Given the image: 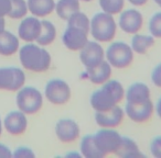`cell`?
<instances>
[{
  "instance_id": "7",
  "label": "cell",
  "mask_w": 161,
  "mask_h": 158,
  "mask_svg": "<svg viewBox=\"0 0 161 158\" xmlns=\"http://www.w3.org/2000/svg\"><path fill=\"white\" fill-rule=\"evenodd\" d=\"M93 136L97 148L104 157L112 154L115 155L123 138V136L115 129H104V127H101V130L93 134Z\"/></svg>"
},
{
  "instance_id": "37",
  "label": "cell",
  "mask_w": 161,
  "mask_h": 158,
  "mask_svg": "<svg viewBox=\"0 0 161 158\" xmlns=\"http://www.w3.org/2000/svg\"><path fill=\"white\" fill-rule=\"evenodd\" d=\"M5 25H6L5 18H3V17H0V32L5 31Z\"/></svg>"
},
{
  "instance_id": "13",
  "label": "cell",
  "mask_w": 161,
  "mask_h": 158,
  "mask_svg": "<svg viewBox=\"0 0 161 158\" xmlns=\"http://www.w3.org/2000/svg\"><path fill=\"white\" fill-rule=\"evenodd\" d=\"M55 135L61 143H73L80 135V125L72 119H61L55 125Z\"/></svg>"
},
{
  "instance_id": "40",
  "label": "cell",
  "mask_w": 161,
  "mask_h": 158,
  "mask_svg": "<svg viewBox=\"0 0 161 158\" xmlns=\"http://www.w3.org/2000/svg\"><path fill=\"white\" fill-rule=\"evenodd\" d=\"M1 132H3V123H1V120H0V135H1Z\"/></svg>"
},
{
  "instance_id": "12",
  "label": "cell",
  "mask_w": 161,
  "mask_h": 158,
  "mask_svg": "<svg viewBox=\"0 0 161 158\" xmlns=\"http://www.w3.org/2000/svg\"><path fill=\"white\" fill-rule=\"evenodd\" d=\"M143 25V16L139 10L137 9H127L123 10L119 13L118 27L121 31L127 34L139 33Z\"/></svg>"
},
{
  "instance_id": "16",
  "label": "cell",
  "mask_w": 161,
  "mask_h": 158,
  "mask_svg": "<svg viewBox=\"0 0 161 158\" xmlns=\"http://www.w3.org/2000/svg\"><path fill=\"white\" fill-rule=\"evenodd\" d=\"M25 115L27 114L21 112L20 110L10 112L3 121V125L8 133L11 135H21L25 133L28 127V120Z\"/></svg>"
},
{
  "instance_id": "2",
  "label": "cell",
  "mask_w": 161,
  "mask_h": 158,
  "mask_svg": "<svg viewBox=\"0 0 161 158\" xmlns=\"http://www.w3.org/2000/svg\"><path fill=\"white\" fill-rule=\"evenodd\" d=\"M19 58L23 68L33 73H44L49 70L52 63L51 55L44 46L33 43H29L21 47Z\"/></svg>"
},
{
  "instance_id": "9",
  "label": "cell",
  "mask_w": 161,
  "mask_h": 158,
  "mask_svg": "<svg viewBox=\"0 0 161 158\" xmlns=\"http://www.w3.org/2000/svg\"><path fill=\"white\" fill-rule=\"evenodd\" d=\"M80 60L85 69L93 68L105 60V51L99 42L88 41L80 51Z\"/></svg>"
},
{
  "instance_id": "23",
  "label": "cell",
  "mask_w": 161,
  "mask_h": 158,
  "mask_svg": "<svg viewBox=\"0 0 161 158\" xmlns=\"http://www.w3.org/2000/svg\"><path fill=\"white\" fill-rule=\"evenodd\" d=\"M19 49V38L8 31L0 32V55L10 56Z\"/></svg>"
},
{
  "instance_id": "21",
  "label": "cell",
  "mask_w": 161,
  "mask_h": 158,
  "mask_svg": "<svg viewBox=\"0 0 161 158\" xmlns=\"http://www.w3.org/2000/svg\"><path fill=\"white\" fill-rule=\"evenodd\" d=\"M58 18L63 21H67L74 13L80 11V0H58L55 3V10Z\"/></svg>"
},
{
  "instance_id": "17",
  "label": "cell",
  "mask_w": 161,
  "mask_h": 158,
  "mask_svg": "<svg viewBox=\"0 0 161 158\" xmlns=\"http://www.w3.org/2000/svg\"><path fill=\"white\" fill-rule=\"evenodd\" d=\"M112 69L113 67L109 65L107 60H104L99 65L93 67V68L86 69V76H87L88 80L92 84L97 86H101L108 81L112 77Z\"/></svg>"
},
{
  "instance_id": "30",
  "label": "cell",
  "mask_w": 161,
  "mask_h": 158,
  "mask_svg": "<svg viewBox=\"0 0 161 158\" xmlns=\"http://www.w3.org/2000/svg\"><path fill=\"white\" fill-rule=\"evenodd\" d=\"M150 153L154 158H161V135L154 137L150 143Z\"/></svg>"
},
{
  "instance_id": "20",
  "label": "cell",
  "mask_w": 161,
  "mask_h": 158,
  "mask_svg": "<svg viewBox=\"0 0 161 158\" xmlns=\"http://www.w3.org/2000/svg\"><path fill=\"white\" fill-rule=\"evenodd\" d=\"M28 10L36 18H44L55 10L54 0H27Z\"/></svg>"
},
{
  "instance_id": "22",
  "label": "cell",
  "mask_w": 161,
  "mask_h": 158,
  "mask_svg": "<svg viewBox=\"0 0 161 158\" xmlns=\"http://www.w3.org/2000/svg\"><path fill=\"white\" fill-rule=\"evenodd\" d=\"M154 43H156V38H154L151 34L136 33L132 35L130 46H131L135 54L143 55V54H146L152 46H153Z\"/></svg>"
},
{
  "instance_id": "11",
  "label": "cell",
  "mask_w": 161,
  "mask_h": 158,
  "mask_svg": "<svg viewBox=\"0 0 161 158\" xmlns=\"http://www.w3.org/2000/svg\"><path fill=\"white\" fill-rule=\"evenodd\" d=\"M154 104L151 99L137 103H126L125 114L135 123H145L151 119Z\"/></svg>"
},
{
  "instance_id": "38",
  "label": "cell",
  "mask_w": 161,
  "mask_h": 158,
  "mask_svg": "<svg viewBox=\"0 0 161 158\" xmlns=\"http://www.w3.org/2000/svg\"><path fill=\"white\" fill-rule=\"evenodd\" d=\"M66 157L69 158H73V157H76V158H80L82 157V155H80V153H69L66 155Z\"/></svg>"
},
{
  "instance_id": "32",
  "label": "cell",
  "mask_w": 161,
  "mask_h": 158,
  "mask_svg": "<svg viewBox=\"0 0 161 158\" xmlns=\"http://www.w3.org/2000/svg\"><path fill=\"white\" fill-rule=\"evenodd\" d=\"M151 81L157 88H161V63L157 65L151 71Z\"/></svg>"
},
{
  "instance_id": "25",
  "label": "cell",
  "mask_w": 161,
  "mask_h": 158,
  "mask_svg": "<svg viewBox=\"0 0 161 158\" xmlns=\"http://www.w3.org/2000/svg\"><path fill=\"white\" fill-rule=\"evenodd\" d=\"M41 23H42V29L36 43L40 46H49L56 38V33H58L56 28L51 21L43 20L41 21Z\"/></svg>"
},
{
  "instance_id": "24",
  "label": "cell",
  "mask_w": 161,
  "mask_h": 158,
  "mask_svg": "<svg viewBox=\"0 0 161 158\" xmlns=\"http://www.w3.org/2000/svg\"><path fill=\"white\" fill-rule=\"evenodd\" d=\"M80 153L84 158H104L97 148L93 134H88L82 138L80 144Z\"/></svg>"
},
{
  "instance_id": "5",
  "label": "cell",
  "mask_w": 161,
  "mask_h": 158,
  "mask_svg": "<svg viewBox=\"0 0 161 158\" xmlns=\"http://www.w3.org/2000/svg\"><path fill=\"white\" fill-rule=\"evenodd\" d=\"M17 105L25 114H34L43 105V96L34 87H22L17 94Z\"/></svg>"
},
{
  "instance_id": "31",
  "label": "cell",
  "mask_w": 161,
  "mask_h": 158,
  "mask_svg": "<svg viewBox=\"0 0 161 158\" xmlns=\"http://www.w3.org/2000/svg\"><path fill=\"white\" fill-rule=\"evenodd\" d=\"M12 157L14 158H34L36 157V154L32 151V149L28 148V147H18L16 149L14 154H12Z\"/></svg>"
},
{
  "instance_id": "35",
  "label": "cell",
  "mask_w": 161,
  "mask_h": 158,
  "mask_svg": "<svg viewBox=\"0 0 161 158\" xmlns=\"http://www.w3.org/2000/svg\"><path fill=\"white\" fill-rule=\"evenodd\" d=\"M127 1L135 7H142L148 3V0H127Z\"/></svg>"
},
{
  "instance_id": "3",
  "label": "cell",
  "mask_w": 161,
  "mask_h": 158,
  "mask_svg": "<svg viewBox=\"0 0 161 158\" xmlns=\"http://www.w3.org/2000/svg\"><path fill=\"white\" fill-rule=\"evenodd\" d=\"M117 22L114 16L106 12H98L91 19L90 35L99 43H109L117 33Z\"/></svg>"
},
{
  "instance_id": "4",
  "label": "cell",
  "mask_w": 161,
  "mask_h": 158,
  "mask_svg": "<svg viewBox=\"0 0 161 158\" xmlns=\"http://www.w3.org/2000/svg\"><path fill=\"white\" fill-rule=\"evenodd\" d=\"M135 53L131 46L123 41L113 42L105 51V59L113 68H127L134 62Z\"/></svg>"
},
{
  "instance_id": "41",
  "label": "cell",
  "mask_w": 161,
  "mask_h": 158,
  "mask_svg": "<svg viewBox=\"0 0 161 158\" xmlns=\"http://www.w3.org/2000/svg\"><path fill=\"white\" fill-rule=\"evenodd\" d=\"M80 3H82V1H83V3H90V1H92V0H80Z\"/></svg>"
},
{
  "instance_id": "34",
  "label": "cell",
  "mask_w": 161,
  "mask_h": 158,
  "mask_svg": "<svg viewBox=\"0 0 161 158\" xmlns=\"http://www.w3.org/2000/svg\"><path fill=\"white\" fill-rule=\"evenodd\" d=\"M12 153L10 151V149L5 145L0 144V158H11Z\"/></svg>"
},
{
  "instance_id": "8",
  "label": "cell",
  "mask_w": 161,
  "mask_h": 158,
  "mask_svg": "<svg viewBox=\"0 0 161 158\" xmlns=\"http://www.w3.org/2000/svg\"><path fill=\"white\" fill-rule=\"evenodd\" d=\"M25 75L17 67L0 68V90L18 91L25 86Z\"/></svg>"
},
{
  "instance_id": "39",
  "label": "cell",
  "mask_w": 161,
  "mask_h": 158,
  "mask_svg": "<svg viewBox=\"0 0 161 158\" xmlns=\"http://www.w3.org/2000/svg\"><path fill=\"white\" fill-rule=\"evenodd\" d=\"M153 3H157V5H158L159 7L161 8V0H153Z\"/></svg>"
},
{
  "instance_id": "1",
  "label": "cell",
  "mask_w": 161,
  "mask_h": 158,
  "mask_svg": "<svg viewBox=\"0 0 161 158\" xmlns=\"http://www.w3.org/2000/svg\"><path fill=\"white\" fill-rule=\"evenodd\" d=\"M125 88L118 80L109 79L91 96V107L95 112L107 111L118 105L125 99Z\"/></svg>"
},
{
  "instance_id": "10",
  "label": "cell",
  "mask_w": 161,
  "mask_h": 158,
  "mask_svg": "<svg viewBox=\"0 0 161 158\" xmlns=\"http://www.w3.org/2000/svg\"><path fill=\"white\" fill-rule=\"evenodd\" d=\"M88 35H90V32L85 30L74 25H67L62 35L63 45L69 51L80 52L90 41Z\"/></svg>"
},
{
  "instance_id": "18",
  "label": "cell",
  "mask_w": 161,
  "mask_h": 158,
  "mask_svg": "<svg viewBox=\"0 0 161 158\" xmlns=\"http://www.w3.org/2000/svg\"><path fill=\"white\" fill-rule=\"evenodd\" d=\"M126 103H137L151 99L150 88L143 83H135L125 92Z\"/></svg>"
},
{
  "instance_id": "33",
  "label": "cell",
  "mask_w": 161,
  "mask_h": 158,
  "mask_svg": "<svg viewBox=\"0 0 161 158\" xmlns=\"http://www.w3.org/2000/svg\"><path fill=\"white\" fill-rule=\"evenodd\" d=\"M11 10V0H0V17H6Z\"/></svg>"
},
{
  "instance_id": "27",
  "label": "cell",
  "mask_w": 161,
  "mask_h": 158,
  "mask_svg": "<svg viewBox=\"0 0 161 158\" xmlns=\"http://www.w3.org/2000/svg\"><path fill=\"white\" fill-rule=\"evenodd\" d=\"M67 25H74V27L80 28V29L85 30V31L90 32L91 28V18L86 13L82 11H78L74 13L69 20L66 21Z\"/></svg>"
},
{
  "instance_id": "29",
  "label": "cell",
  "mask_w": 161,
  "mask_h": 158,
  "mask_svg": "<svg viewBox=\"0 0 161 158\" xmlns=\"http://www.w3.org/2000/svg\"><path fill=\"white\" fill-rule=\"evenodd\" d=\"M149 32L154 38H161V11L154 13L149 20Z\"/></svg>"
},
{
  "instance_id": "36",
  "label": "cell",
  "mask_w": 161,
  "mask_h": 158,
  "mask_svg": "<svg viewBox=\"0 0 161 158\" xmlns=\"http://www.w3.org/2000/svg\"><path fill=\"white\" fill-rule=\"evenodd\" d=\"M154 112L159 116V119H161V97L158 99L157 103L154 104Z\"/></svg>"
},
{
  "instance_id": "15",
  "label": "cell",
  "mask_w": 161,
  "mask_h": 158,
  "mask_svg": "<svg viewBox=\"0 0 161 158\" xmlns=\"http://www.w3.org/2000/svg\"><path fill=\"white\" fill-rule=\"evenodd\" d=\"M42 29V23L36 17L25 18L19 25L18 35L22 41L28 43L36 42Z\"/></svg>"
},
{
  "instance_id": "19",
  "label": "cell",
  "mask_w": 161,
  "mask_h": 158,
  "mask_svg": "<svg viewBox=\"0 0 161 158\" xmlns=\"http://www.w3.org/2000/svg\"><path fill=\"white\" fill-rule=\"evenodd\" d=\"M115 155L120 158H143L145 155L141 153L139 145L131 137L123 136L121 143Z\"/></svg>"
},
{
  "instance_id": "6",
  "label": "cell",
  "mask_w": 161,
  "mask_h": 158,
  "mask_svg": "<svg viewBox=\"0 0 161 158\" xmlns=\"http://www.w3.org/2000/svg\"><path fill=\"white\" fill-rule=\"evenodd\" d=\"M44 97L50 103L54 105H64L72 97L69 85L63 79L54 78L47 81L44 88Z\"/></svg>"
},
{
  "instance_id": "26",
  "label": "cell",
  "mask_w": 161,
  "mask_h": 158,
  "mask_svg": "<svg viewBox=\"0 0 161 158\" xmlns=\"http://www.w3.org/2000/svg\"><path fill=\"white\" fill-rule=\"evenodd\" d=\"M126 0H98L102 11L112 16L119 14L125 8Z\"/></svg>"
},
{
  "instance_id": "14",
  "label": "cell",
  "mask_w": 161,
  "mask_h": 158,
  "mask_svg": "<svg viewBox=\"0 0 161 158\" xmlns=\"http://www.w3.org/2000/svg\"><path fill=\"white\" fill-rule=\"evenodd\" d=\"M124 116H125V110L118 104L107 111L95 112V122L99 127L116 129L121 124Z\"/></svg>"
},
{
  "instance_id": "28",
  "label": "cell",
  "mask_w": 161,
  "mask_h": 158,
  "mask_svg": "<svg viewBox=\"0 0 161 158\" xmlns=\"http://www.w3.org/2000/svg\"><path fill=\"white\" fill-rule=\"evenodd\" d=\"M28 3L25 0H11V10L8 17L11 19H22L28 13Z\"/></svg>"
}]
</instances>
